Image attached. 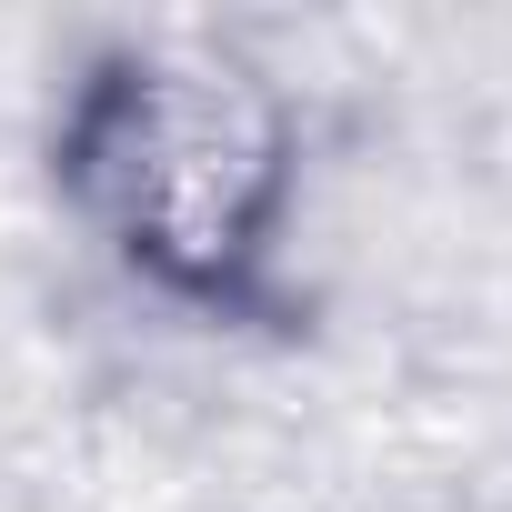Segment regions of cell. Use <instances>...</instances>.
<instances>
[{
  "label": "cell",
  "mask_w": 512,
  "mask_h": 512,
  "mask_svg": "<svg viewBox=\"0 0 512 512\" xmlns=\"http://www.w3.org/2000/svg\"><path fill=\"white\" fill-rule=\"evenodd\" d=\"M91 191L121 211L131 251L211 282L251 251L272 201V121L211 71H141L91 111Z\"/></svg>",
  "instance_id": "obj_1"
}]
</instances>
